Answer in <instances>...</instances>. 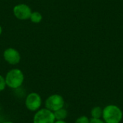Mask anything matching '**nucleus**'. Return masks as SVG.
<instances>
[{
  "label": "nucleus",
  "instance_id": "nucleus-1",
  "mask_svg": "<svg viewBox=\"0 0 123 123\" xmlns=\"http://www.w3.org/2000/svg\"><path fill=\"white\" fill-rule=\"evenodd\" d=\"M123 117V111L117 105H109L103 109L102 118L105 123H120Z\"/></svg>",
  "mask_w": 123,
  "mask_h": 123
},
{
  "label": "nucleus",
  "instance_id": "nucleus-2",
  "mask_svg": "<svg viewBox=\"0 0 123 123\" xmlns=\"http://www.w3.org/2000/svg\"><path fill=\"white\" fill-rule=\"evenodd\" d=\"M4 78L6 86L13 89L19 88L25 80L23 72L18 68H13L9 71Z\"/></svg>",
  "mask_w": 123,
  "mask_h": 123
},
{
  "label": "nucleus",
  "instance_id": "nucleus-3",
  "mask_svg": "<svg viewBox=\"0 0 123 123\" xmlns=\"http://www.w3.org/2000/svg\"><path fill=\"white\" fill-rule=\"evenodd\" d=\"M33 123H54L55 118L53 112L43 108L36 111L33 117Z\"/></svg>",
  "mask_w": 123,
  "mask_h": 123
},
{
  "label": "nucleus",
  "instance_id": "nucleus-4",
  "mask_svg": "<svg viewBox=\"0 0 123 123\" xmlns=\"http://www.w3.org/2000/svg\"><path fill=\"white\" fill-rule=\"evenodd\" d=\"M64 105L65 101L63 97L57 94L49 96L45 102V108L52 112H55L61 108H63Z\"/></svg>",
  "mask_w": 123,
  "mask_h": 123
},
{
  "label": "nucleus",
  "instance_id": "nucleus-5",
  "mask_svg": "<svg viewBox=\"0 0 123 123\" xmlns=\"http://www.w3.org/2000/svg\"><path fill=\"white\" fill-rule=\"evenodd\" d=\"M42 105V98L36 92L30 93L25 99V107L31 112H36L40 109Z\"/></svg>",
  "mask_w": 123,
  "mask_h": 123
},
{
  "label": "nucleus",
  "instance_id": "nucleus-6",
  "mask_svg": "<svg viewBox=\"0 0 123 123\" xmlns=\"http://www.w3.org/2000/svg\"><path fill=\"white\" fill-rule=\"evenodd\" d=\"M13 13L16 18L20 20H26L30 19L32 10L29 6L25 4H19L14 6Z\"/></svg>",
  "mask_w": 123,
  "mask_h": 123
},
{
  "label": "nucleus",
  "instance_id": "nucleus-7",
  "mask_svg": "<svg viewBox=\"0 0 123 123\" xmlns=\"http://www.w3.org/2000/svg\"><path fill=\"white\" fill-rule=\"evenodd\" d=\"M3 57L4 60L10 65H16L19 63L21 59V56L18 50L12 48H9L4 50Z\"/></svg>",
  "mask_w": 123,
  "mask_h": 123
},
{
  "label": "nucleus",
  "instance_id": "nucleus-8",
  "mask_svg": "<svg viewBox=\"0 0 123 123\" xmlns=\"http://www.w3.org/2000/svg\"><path fill=\"white\" fill-rule=\"evenodd\" d=\"M55 120H65L68 116V111L65 108H61L53 112Z\"/></svg>",
  "mask_w": 123,
  "mask_h": 123
},
{
  "label": "nucleus",
  "instance_id": "nucleus-9",
  "mask_svg": "<svg viewBox=\"0 0 123 123\" xmlns=\"http://www.w3.org/2000/svg\"><path fill=\"white\" fill-rule=\"evenodd\" d=\"M102 112H103V110L99 106L94 107L91 111V116L92 118L100 119L102 117Z\"/></svg>",
  "mask_w": 123,
  "mask_h": 123
},
{
  "label": "nucleus",
  "instance_id": "nucleus-10",
  "mask_svg": "<svg viewBox=\"0 0 123 123\" xmlns=\"http://www.w3.org/2000/svg\"><path fill=\"white\" fill-rule=\"evenodd\" d=\"M43 19V16L42 14L38 12H33L31 13V15L30 17V19L31 20L32 22L33 23H35V24H37L39 22H41Z\"/></svg>",
  "mask_w": 123,
  "mask_h": 123
},
{
  "label": "nucleus",
  "instance_id": "nucleus-11",
  "mask_svg": "<svg viewBox=\"0 0 123 123\" xmlns=\"http://www.w3.org/2000/svg\"><path fill=\"white\" fill-rule=\"evenodd\" d=\"M89 122H90L89 118L86 116L83 115V116H81L79 118H77L75 123H89Z\"/></svg>",
  "mask_w": 123,
  "mask_h": 123
},
{
  "label": "nucleus",
  "instance_id": "nucleus-12",
  "mask_svg": "<svg viewBox=\"0 0 123 123\" xmlns=\"http://www.w3.org/2000/svg\"><path fill=\"white\" fill-rule=\"evenodd\" d=\"M6 86V81H5V78L4 76H2L1 75H0V92H2L5 89Z\"/></svg>",
  "mask_w": 123,
  "mask_h": 123
},
{
  "label": "nucleus",
  "instance_id": "nucleus-13",
  "mask_svg": "<svg viewBox=\"0 0 123 123\" xmlns=\"http://www.w3.org/2000/svg\"><path fill=\"white\" fill-rule=\"evenodd\" d=\"M89 123H105L101 119H97V118H92L90 120Z\"/></svg>",
  "mask_w": 123,
  "mask_h": 123
},
{
  "label": "nucleus",
  "instance_id": "nucleus-14",
  "mask_svg": "<svg viewBox=\"0 0 123 123\" xmlns=\"http://www.w3.org/2000/svg\"><path fill=\"white\" fill-rule=\"evenodd\" d=\"M54 123H67L65 120H55Z\"/></svg>",
  "mask_w": 123,
  "mask_h": 123
},
{
  "label": "nucleus",
  "instance_id": "nucleus-15",
  "mask_svg": "<svg viewBox=\"0 0 123 123\" xmlns=\"http://www.w3.org/2000/svg\"><path fill=\"white\" fill-rule=\"evenodd\" d=\"M14 123L10 122V121H6V122H3V123Z\"/></svg>",
  "mask_w": 123,
  "mask_h": 123
},
{
  "label": "nucleus",
  "instance_id": "nucleus-16",
  "mask_svg": "<svg viewBox=\"0 0 123 123\" xmlns=\"http://www.w3.org/2000/svg\"><path fill=\"white\" fill-rule=\"evenodd\" d=\"M1 32H2V28H1V25H0V35H1Z\"/></svg>",
  "mask_w": 123,
  "mask_h": 123
},
{
  "label": "nucleus",
  "instance_id": "nucleus-17",
  "mask_svg": "<svg viewBox=\"0 0 123 123\" xmlns=\"http://www.w3.org/2000/svg\"></svg>",
  "mask_w": 123,
  "mask_h": 123
}]
</instances>
